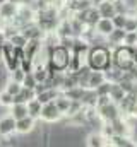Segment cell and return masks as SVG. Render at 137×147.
<instances>
[{
	"mask_svg": "<svg viewBox=\"0 0 137 147\" xmlns=\"http://www.w3.org/2000/svg\"><path fill=\"white\" fill-rule=\"evenodd\" d=\"M9 2H14V3H19L21 5V0H9Z\"/></svg>",
	"mask_w": 137,
	"mask_h": 147,
	"instance_id": "35",
	"label": "cell"
},
{
	"mask_svg": "<svg viewBox=\"0 0 137 147\" xmlns=\"http://www.w3.org/2000/svg\"><path fill=\"white\" fill-rule=\"evenodd\" d=\"M62 118H64V113L58 110V106L55 105V101H50V103L43 105L39 120H43L46 123H55V121H60Z\"/></svg>",
	"mask_w": 137,
	"mask_h": 147,
	"instance_id": "4",
	"label": "cell"
},
{
	"mask_svg": "<svg viewBox=\"0 0 137 147\" xmlns=\"http://www.w3.org/2000/svg\"><path fill=\"white\" fill-rule=\"evenodd\" d=\"M17 10H19V3H14V2L7 0L0 5V17L3 21H12L17 16Z\"/></svg>",
	"mask_w": 137,
	"mask_h": 147,
	"instance_id": "9",
	"label": "cell"
},
{
	"mask_svg": "<svg viewBox=\"0 0 137 147\" xmlns=\"http://www.w3.org/2000/svg\"><path fill=\"white\" fill-rule=\"evenodd\" d=\"M127 14H115L113 17H111V21H113V26L115 28H125V22H127Z\"/></svg>",
	"mask_w": 137,
	"mask_h": 147,
	"instance_id": "27",
	"label": "cell"
},
{
	"mask_svg": "<svg viewBox=\"0 0 137 147\" xmlns=\"http://www.w3.org/2000/svg\"><path fill=\"white\" fill-rule=\"evenodd\" d=\"M123 45L137 48V31H127L125 33V39H123Z\"/></svg>",
	"mask_w": 137,
	"mask_h": 147,
	"instance_id": "26",
	"label": "cell"
},
{
	"mask_svg": "<svg viewBox=\"0 0 137 147\" xmlns=\"http://www.w3.org/2000/svg\"><path fill=\"white\" fill-rule=\"evenodd\" d=\"M19 94L22 96V99H24L26 103L36 98V91H34V89H31V87H24V86H22V91H21Z\"/></svg>",
	"mask_w": 137,
	"mask_h": 147,
	"instance_id": "30",
	"label": "cell"
},
{
	"mask_svg": "<svg viewBox=\"0 0 137 147\" xmlns=\"http://www.w3.org/2000/svg\"><path fill=\"white\" fill-rule=\"evenodd\" d=\"M3 24H5V21H3V19H2V17H0V29H2V28H3Z\"/></svg>",
	"mask_w": 137,
	"mask_h": 147,
	"instance_id": "34",
	"label": "cell"
},
{
	"mask_svg": "<svg viewBox=\"0 0 137 147\" xmlns=\"http://www.w3.org/2000/svg\"><path fill=\"white\" fill-rule=\"evenodd\" d=\"M26 105H28V115H29V116H33V118H36V120H39L41 108H43V105L39 103V99H38V98H34V99H31V101H28Z\"/></svg>",
	"mask_w": 137,
	"mask_h": 147,
	"instance_id": "18",
	"label": "cell"
},
{
	"mask_svg": "<svg viewBox=\"0 0 137 147\" xmlns=\"http://www.w3.org/2000/svg\"><path fill=\"white\" fill-rule=\"evenodd\" d=\"M55 105L58 106V110L62 111V113H64V116H65V115L68 113V108H70V105H72V99H68L67 96L62 92V94H60V96L55 99Z\"/></svg>",
	"mask_w": 137,
	"mask_h": 147,
	"instance_id": "21",
	"label": "cell"
},
{
	"mask_svg": "<svg viewBox=\"0 0 137 147\" xmlns=\"http://www.w3.org/2000/svg\"><path fill=\"white\" fill-rule=\"evenodd\" d=\"M82 105L84 106H94L96 108V101H98V94H96V91L94 89H89V87H86V91H84V96H82Z\"/></svg>",
	"mask_w": 137,
	"mask_h": 147,
	"instance_id": "20",
	"label": "cell"
},
{
	"mask_svg": "<svg viewBox=\"0 0 137 147\" xmlns=\"http://www.w3.org/2000/svg\"><path fill=\"white\" fill-rule=\"evenodd\" d=\"M86 146L87 147H104V146H108V140L103 137V134L98 130V132H91L86 137Z\"/></svg>",
	"mask_w": 137,
	"mask_h": 147,
	"instance_id": "11",
	"label": "cell"
},
{
	"mask_svg": "<svg viewBox=\"0 0 137 147\" xmlns=\"http://www.w3.org/2000/svg\"><path fill=\"white\" fill-rule=\"evenodd\" d=\"M136 63H137V48H136Z\"/></svg>",
	"mask_w": 137,
	"mask_h": 147,
	"instance_id": "36",
	"label": "cell"
},
{
	"mask_svg": "<svg viewBox=\"0 0 137 147\" xmlns=\"http://www.w3.org/2000/svg\"><path fill=\"white\" fill-rule=\"evenodd\" d=\"M9 74H10V79H12V80L21 82V84H22V80H24V77H26V70H24L21 65H19L17 69H14L12 72H9Z\"/></svg>",
	"mask_w": 137,
	"mask_h": 147,
	"instance_id": "25",
	"label": "cell"
},
{
	"mask_svg": "<svg viewBox=\"0 0 137 147\" xmlns=\"http://www.w3.org/2000/svg\"><path fill=\"white\" fill-rule=\"evenodd\" d=\"M9 41H10V43H12L16 48H24V46L28 45V41H29V39L24 36L21 31H17V33H14L12 36L9 38Z\"/></svg>",
	"mask_w": 137,
	"mask_h": 147,
	"instance_id": "22",
	"label": "cell"
},
{
	"mask_svg": "<svg viewBox=\"0 0 137 147\" xmlns=\"http://www.w3.org/2000/svg\"><path fill=\"white\" fill-rule=\"evenodd\" d=\"M125 33H127L125 29H122V28H115V29L106 36V45L111 46V48H115V46H118V45H123Z\"/></svg>",
	"mask_w": 137,
	"mask_h": 147,
	"instance_id": "10",
	"label": "cell"
},
{
	"mask_svg": "<svg viewBox=\"0 0 137 147\" xmlns=\"http://www.w3.org/2000/svg\"><path fill=\"white\" fill-rule=\"evenodd\" d=\"M125 91L122 89V86L118 82H111V89H110V98L115 101V103H120L123 98H125Z\"/></svg>",
	"mask_w": 137,
	"mask_h": 147,
	"instance_id": "19",
	"label": "cell"
},
{
	"mask_svg": "<svg viewBox=\"0 0 137 147\" xmlns=\"http://www.w3.org/2000/svg\"><path fill=\"white\" fill-rule=\"evenodd\" d=\"M34 130H36V118L29 116V115L17 120V123H16V134H19V135H29Z\"/></svg>",
	"mask_w": 137,
	"mask_h": 147,
	"instance_id": "6",
	"label": "cell"
},
{
	"mask_svg": "<svg viewBox=\"0 0 137 147\" xmlns=\"http://www.w3.org/2000/svg\"><path fill=\"white\" fill-rule=\"evenodd\" d=\"M36 84H38V80H36V77H34L33 70H31V72H26V77H24V80H22V86H24V87H31V89H34Z\"/></svg>",
	"mask_w": 137,
	"mask_h": 147,
	"instance_id": "28",
	"label": "cell"
},
{
	"mask_svg": "<svg viewBox=\"0 0 137 147\" xmlns=\"http://www.w3.org/2000/svg\"><path fill=\"white\" fill-rule=\"evenodd\" d=\"M113 99L110 98V94H104V96H98V101H96V108H101L104 105H108V103H111Z\"/></svg>",
	"mask_w": 137,
	"mask_h": 147,
	"instance_id": "32",
	"label": "cell"
},
{
	"mask_svg": "<svg viewBox=\"0 0 137 147\" xmlns=\"http://www.w3.org/2000/svg\"><path fill=\"white\" fill-rule=\"evenodd\" d=\"M110 89H111V82H110V80H104V82H101L94 91H96L98 96H104V94H110Z\"/></svg>",
	"mask_w": 137,
	"mask_h": 147,
	"instance_id": "29",
	"label": "cell"
},
{
	"mask_svg": "<svg viewBox=\"0 0 137 147\" xmlns=\"http://www.w3.org/2000/svg\"><path fill=\"white\" fill-rule=\"evenodd\" d=\"M0 140H2V134H0Z\"/></svg>",
	"mask_w": 137,
	"mask_h": 147,
	"instance_id": "39",
	"label": "cell"
},
{
	"mask_svg": "<svg viewBox=\"0 0 137 147\" xmlns=\"http://www.w3.org/2000/svg\"><path fill=\"white\" fill-rule=\"evenodd\" d=\"M106 80V75L103 70H91L89 74V77H87V84H86V87H89V89H96L101 82Z\"/></svg>",
	"mask_w": 137,
	"mask_h": 147,
	"instance_id": "14",
	"label": "cell"
},
{
	"mask_svg": "<svg viewBox=\"0 0 137 147\" xmlns=\"http://www.w3.org/2000/svg\"><path fill=\"white\" fill-rule=\"evenodd\" d=\"M3 2H7V0H0V5H2V3H3Z\"/></svg>",
	"mask_w": 137,
	"mask_h": 147,
	"instance_id": "37",
	"label": "cell"
},
{
	"mask_svg": "<svg viewBox=\"0 0 137 147\" xmlns=\"http://www.w3.org/2000/svg\"><path fill=\"white\" fill-rule=\"evenodd\" d=\"M5 91L10 92L12 96H16V94H19V92L22 91V84H21V82H16V80H12V79H9L7 84H5Z\"/></svg>",
	"mask_w": 137,
	"mask_h": 147,
	"instance_id": "23",
	"label": "cell"
},
{
	"mask_svg": "<svg viewBox=\"0 0 137 147\" xmlns=\"http://www.w3.org/2000/svg\"><path fill=\"white\" fill-rule=\"evenodd\" d=\"M136 22H137V14H136Z\"/></svg>",
	"mask_w": 137,
	"mask_h": 147,
	"instance_id": "38",
	"label": "cell"
},
{
	"mask_svg": "<svg viewBox=\"0 0 137 147\" xmlns=\"http://www.w3.org/2000/svg\"><path fill=\"white\" fill-rule=\"evenodd\" d=\"M125 31H137V22H136V16H129L127 22H125Z\"/></svg>",
	"mask_w": 137,
	"mask_h": 147,
	"instance_id": "31",
	"label": "cell"
},
{
	"mask_svg": "<svg viewBox=\"0 0 137 147\" xmlns=\"http://www.w3.org/2000/svg\"><path fill=\"white\" fill-rule=\"evenodd\" d=\"M98 7V10H100V16L101 17H106V19H111L115 14H117V10H115V2L113 0H104L101 2L100 5H96Z\"/></svg>",
	"mask_w": 137,
	"mask_h": 147,
	"instance_id": "15",
	"label": "cell"
},
{
	"mask_svg": "<svg viewBox=\"0 0 137 147\" xmlns=\"http://www.w3.org/2000/svg\"><path fill=\"white\" fill-rule=\"evenodd\" d=\"M9 113H10L16 120H21V118L28 116V105H26V103H14V105L9 108Z\"/></svg>",
	"mask_w": 137,
	"mask_h": 147,
	"instance_id": "16",
	"label": "cell"
},
{
	"mask_svg": "<svg viewBox=\"0 0 137 147\" xmlns=\"http://www.w3.org/2000/svg\"><path fill=\"white\" fill-rule=\"evenodd\" d=\"M14 105V96L10 92H7L5 89L0 91V106H5V108H10Z\"/></svg>",
	"mask_w": 137,
	"mask_h": 147,
	"instance_id": "24",
	"label": "cell"
},
{
	"mask_svg": "<svg viewBox=\"0 0 137 147\" xmlns=\"http://www.w3.org/2000/svg\"><path fill=\"white\" fill-rule=\"evenodd\" d=\"M91 2H93V5H100L101 2H104V0H91Z\"/></svg>",
	"mask_w": 137,
	"mask_h": 147,
	"instance_id": "33",
	"label": "cell"
},
{
	"mask_svg": "<svg viewBox=\"0 0 137 147\" xmlns=\"http://www.w3.org/2000/svg\"><path fill=\"white\" fill-rule=\"evenodd\" d=\"M108 146H113V147H136L137 142H132V137H127V135H113V137L108 140Z\"/></svg>",
	"mask_w": 137,
	"mask_h": 147,
	"instance_id": "13",
	"label": "cell"
},
{
	"mask_svg": "<svg viewBox=\"0 0 137 147\" xmlns=\"http://www.w3.org/2000/svg\"><path fill=\"white\" fill-rule=\"evenodd\" d=\"M84 91H86L84 86H74V87H70L67 91H62V92L67 96L68 99H72V101H81L82 96H84Z\"/></svg>",
	"mask_w": 137,
	"mask_h": 147,
	"instance_id": "17",
	"label": "cell"
},
{
	"mask_svg": "<svg viewBox=\"0 0 137 147\" xmlns=\"http://www.w3.org/2000/svg\"><path fill=\"white\" fill-rule=\"evenodd\" d=\"M113 55V65L120 70H127L132 65H136V48L127 45H118L111 51Z\"/></svg>",
	"mask_w": 137,
	"mask_h": 147,
	"instance_id": "3",
	"label": "cell"
},
{
	"mask_svg": "<svg viewBox=\"0 0 137 147\" xmlns=\"http://www.w3.org/2000/svg\"><path fill=\"white\" fill-rule=\"evenodd\" d=\"M94 29H96V33L98 34H101V36H108L113 29H115V26H113V21L111 19H106V17H101L98 22H96V26H94Z\"/></svg>",
	"mask_w": 137,
	"mask_h": 147,
	"instance_id": "12",
	"label": "cell"
},
{
	"mask_svg": "<svg viewBox=\"0 0 137 147\" xmlns=\"http://www.w3.org/2000/svg\"><path fill=\"white\" fill-rule=\"evenodd\" d=\"M86 63L93 70H108L113 67V55L110 51L108 45H91L87 55H86Z\"/></svg>",
	"mask_w": 137,
	"mask_h": 147,
	"instance_id": "1",
	"label": "cell"
},
{
	"mask_svg": "<svg viewBox=\"0 0 137 147\" xmlns=\"http://www.w3.org/2000/svg\"><path fill=\"white\" fill-rule=\"evenodd\" d=\"M96 110H98L100 116H101L104 121H113V120H117L118 116H122V110H120L118 103H115V101L104 105L101 108H96Z\"/></svg>",
	"mask_w": 137,
	"mask_h": 147,
	"instance_id": "5",
	"label": "cell"
},
{
	"mask_svg": "<svg viewBox=\"0 0 137 147\" xmlns=\"http://www.w3.org/2000/svg\"><path fill=\"white\" fill-rule=\"evenodd\" d=\"M111 123V127H113V132H115V135H127V137H132V125L125 120V116L122 115V116H118L117 120H113V121H110Z\"/></svg>",
	"mask_w": 137,
	"mask_h": 147,
	"instance_id": "7",
	"label": "cell"
},
{
	"mask_svg": "<svg viewBox=\"0 0 137 147\" xmlns=\"http://www.w3.org/2000/svg\"><path fill=\"white\" fill-rule=\"evenodd\" d=\"M16 123H17V120L10 113L7 116L0 118V134H2V137H10L12 134H16Z\"/></svg>",
	"mask_w": 137,
	"mask_h": 147,
	"instance_id": "8",
	"label": "cell"
},
{
	"mask_svg": "<svg viewBox=\"0 0 137 147\" xmlns=\"http://www.w3.org/2000/svg\"><path fill=\"white\" fill-rule=\"evenodd\" d=\"M70 58L72 53L70 50L65 48L64 45H57L53 48H50L48 53V67L52 72H65L70 65Z\"/></svg>",
	"mask_w": 137,
	"mask_h": 147,
	"instance_id": "2",
	"label": "cell"
}]
</instances>
